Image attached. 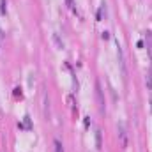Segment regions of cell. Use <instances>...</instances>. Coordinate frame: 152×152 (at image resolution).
<instances>
[{"label": "cell", "instance_id": "6da1fadb", "mask_svg": "<svg viewBox=\"0 0 152 152\" xmlns=\"http://www.w3.org/2000/svg\"><path fill=\"white\" fill-rule=\"evenodd\" d=\"M115 44H117V60H118V67H120V75H122V78L126 80V78H127V69H126V60H124V51H122V48H120V44H118V41H117Z\"/></svg>", "mask_w": 152, "mask_h": 152}, {"label": "cell", "instance_id": "7a4b0ae2", "mask_svg": "<svg viewBox=\"0 0 152 152\" xmlns=\"http://www.w3.org/2000/svg\"><path fill=\"white\" fill-rule=\"evenodd\" d=\"M117 134H118L120 147H122V149H127V131H126V126H124L122 122L117 124Z\"/></svg>", "mask_w": 152, "mask_h": 152}, {"label": "cell", "instance_id": "3957f363", "mask_svg": "<svg viewBox=\"0 0 152 152\" xmlns=\"http://www.w3.org/2000/svg\"><path fill=\"white\" fill-rule=\"evenodd\" d=\"M96 97H97V106H99V112H101V113H106L104 97H103V88H101V83H99V81L96 83Z\"/></svg>", "mask_w": 152, "mask_h": 152}, {"label": "cell", "instance_id": "277c9868", "mask_svg": "<svg viewBox=\"0 0 152 152\" xmlns=\"http://www.w3.org/2000/svg\"><path fill=\"white\" fill-rule=\"evenodd\" d=\"M42 104H44V117H50V99H48L46 92L42 94Z\"/></svg>", "mask_w": 152, "mask_h": 152}, {"label": "cell", "instance_id": "5b68a950", "mask_svg": "<svg viewBox=\"0 0 152 152\" xmlns=\"http://www.w3.org/2000/svg\"><path fill=\"white\" fill-rule=\"evenodd\" d=\"M53 41H55V44H57V48H58V50H62V48H64V41L58 37V34H53Z\"/></svg>", "mask_w": 152, "mask_h": 152}, {"label": "cell", "instance_id": "8992f818", "mask_svg": "<svg viewBox=\"0 0 152 152\" xmlns=\"http://www.w3.org/2000/svg\"><path fill=\"white\" fill-rule=\"evenodd\" d=\"M145 85H147L149 90H152V71L147 75V78H145Z\"/></svg>", "mask_w": 152, "mask_h": 152}, {"label": "cell", "instance_id": "52a82bcc", "mask_svg": "<svg viewBox=\"0 0 152 152\" xmlns=\"http://www.w3.org/2000/svg\"><path fill=\"white\" fill-rule=\"evenodd\" d=\"M53 145H55V152H64V147H62L60 140H55V142H53Z\"/></svg>", "mask_w": 152, "mask_h": 152}, {"label": "cell", "instance_id": "ba28073f", "mask_svg": "<svg viewBox=\"0 0 152 152\" xmlns=\"http://www.w3.org/2000/svg\"><path fill=\"white\" fill-rule=\"evenodd\" d=\"M96 142H97V149H101V131H97V134H96Z\"/></svg>", "mask_w": 152, "mask_h": 152}, {"label": "cell", "instance_id": "9c48e42d", "mask_svg": "<svg viewBox=\"0 0 152 152\" xmlns=\"http://www.w3.org/2000/svg\"><path fill=\"white\" fill-rule=\"evenodd\" d=\"M0 4H2V12H5V11H7V7H5V5H7V4H5V0H2Z\"/></svg>", "mask_w": 152, "mask_h": 152}, {"label": "cell", "instance_id": "30bf717a", "mask_svg": "<svg viewBox=\"0 0 152 152\" xmlns=\"http://www.w3.org/2000/svg\"><path fill=\"white\" fill-rule=\"evenodd\" d=\"M90 126V120H88V117H85V127H88Z\"/></svg>", "mask_w": 152, "mask_h": 152}, {"label": "cell", "instance_id": "8fae6325", "mask_svg": "<svg viewBox=\"0 0 152 152\" xmlns=\"http://www.w3.org/2000/svg\"><path fill=\"white\" fill-rule=\"evenodd\" d=\"M4 37V32H2V30H0V39Z\"/></svg>", "mask_w": 152, "mask_h": 152}, {"label": "cell", "instance_id": "7c38bea8", "mask_svg": "<svg viewBox=\"0 0 152 152\" xmlns=\"http://www.w3.org/2000/svg\"><path fill=\"white\" fill-rule=\"evenodd\" d=\"M151 110H152V94H151Z\"/></svg>", "mask_w": 152, "mask_h": 152}]
</instances>
